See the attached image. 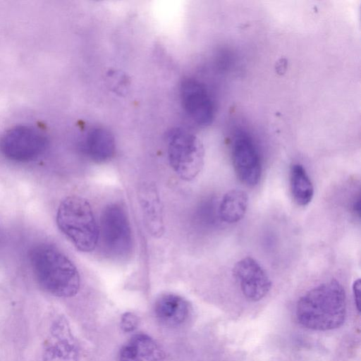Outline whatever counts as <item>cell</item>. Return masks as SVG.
Segmentation results:
<instances>
[{"label":"cell","mask_w":361,"mask_h":361,"mask_svg":"<svg viewBox=\"0 0 361 361\" xmlns=\"http://www.w3.org/2000/svg\"><path fill=\"white\" fill-rule=\"evenodd\" d=\"M298 323L303 327L325 331L339 328L346 317V295L336 279L320 283L302 295L295 310Z\"/></svg>","instance_id":"obj_1"},{"label":"cell","mask_w":361,"mask_h":361,"mask_svg":"<svg viewBox=\"0 0 361 361\" xmlns=\"http://www.w3.org/2000/svg\"><path fill=\"white\" fill-rule=\"evenodd\" d=\"M29 259L37 282L46 292L59 298H71L79 291L80 278L76 267L54 245H35L30 250Z\"/></svg>","instance_id":"obj_2"},{"label":"cell","mask_w":361,"mask_h":361,"mask_svg":"<svg viewBox=\"0 0 361 361\" xmlns=\"http://www.w3.org/2000/svg\"><path fill=\"white\" fill-rule=\"evenodd\" d=\"M59 229L80 252L93 251L99 237L91 205L78 195L66 197L60 202L56 215Z\"/></svg>","instance_id":"obj_3"},{"label":"cell","mask_w":361,"mask_h":361,"mask_svg":"<svg viewBox=\"0 0 361 361\" xmlns=\"http://www.w3.org/2000/svg\"><path fill=\"white\" fill-rule=\"evenodd\" d=\"M166 138L171 168L182 180H194L204 166V149L201 140L192 133L181 128L169 130Z\"/></svg>","instance_id":"obj_4"},{"label":"cell","mask_w":361,"mask_h":361,"mask_svg":"<svg viewBox=\"0 0 361 361\" xmlns=\"http://www.w3.org/2000/svg\"><path fill=\"white\" fill-rule=\"evenodd\" d=\"M49 140L45 134L29 126H16L0 137V153L18 163L33 161L46 152Z\"/></svg>","instance_id":"obj_5"},{"label":"cell","mask_w":361,"mask_h":361,"mask_svg":"<svg viewBox=\"0 0 361 361\" xmlns=\"http://www.w3.org/2000/svg\"><path fill=\"white\" fill-rule=\"evenodd\" d=\"M100 231L104 250L110 256L122 258L131 252V228L126 210L121 204L112 203L103 209Z\"/></svg>","instance_id":"obj_6"},{"label":"cell","mask_w":361,"mask_h":361,"mask_svg":"<svg viewBox=\"0 0 361 361\" xmlns=\"http://www.w3.org/2000/svg\"><path fill=\"white\" fill-rule=\"evenodd\" d=\"M180 98L184 111L197 126L204 128L212 123L215 106L204 83L196 78H184L180 85Z\"/></svg>","instance_id":"obj_7"},{"label":"cell","mask_w":361,"mask_h":361,"mask_svg":"<svg viewBox=\"0 0 361 361\" xmlns=\"http://www.w3.org/2000/svg\"><path fill=\"white\" fill-rule=\"evenodd\" d=\"M231 152L238 179L247 186L257 185L262 176V161L253 140L244 133H238L233 140Z\"/></svg>","instance_id":"obj_8"},{"label":"cell","mask_w":361,"mask_h":361,"mask_svg":"<svg viewBox=\"0 0 361 361\" xmlns=\"http://www.w3.org/2000/svg\"><path fill=\"white\" fill-rule=\"evenodd\" d=\"M244 297L252 302L264 298L271 288V281L261 264L251 257L238 261L232 270Z\"/></svg>","instance_id":"obj_9"},{"label":"cell","mask_w":361,"mask_h":361,"mask_svg":"<svg viewBox=\"0 0 361 361\" xmlns=\"http://www.w3.org/2000/svg\"><path fill=\"white\" fill-rule=\"evenodd\" d=\"M79 348L67 320L60 317L51 324L44 344L43 361H78Z\"/></svg>","instance_id":"obj_10"},{"label":"cell","mask_w":361,"mask_h":361,"mask_svg":"<svg viewBox=\"0 0 361 361\" xmlns=\"http://www.w3.org/2000/svg\"><path fill=\"white\" fill-rule=\"evenodd\" d=\"M138 200L149 233L159 238L165 231L163 208L156 185L149 181L140 184Z\"/></svg>","instance_id":"obj_11"},{"label":"cell","mask_w":361,"mask_h":361,"mask_svg":"<svg viewBox=\"0 0 361 361\" xmlns=\"http://www.w3.org/2000/svg\"><path fill=\"white\" fill-rule=\"evenodd\" d=\"M164 353L149 336L133 335L121 348L119 361H164Z\"/></svg>","instance_id":"obj_12"},{"label":"cell","mask_w":361,"mask_h":361,"mask_svg":"<svg viewBox=\"0 0 361 361\" xmlns=\"http://www.w3.org/2000/svg\"><path fill=\"white\" fill-rule=\"evenodd\" d=\"M154 312L157 319L163 325L176 326L183 324L188 317L190 305L177 294L161 295L154 305Z\"/></svg>","instance_id":"obj_13"},{"label":"cell","mask_w":361,"mask_h":361,"mask_svg":"<svg viewBox=\"0 0 361 361\" xmlns=\"http://www.w3.org/2000/svg\"><path fill=\"white\" fill-rule=\"evenodd\" d=\"M84 150L92 161L97 164L107 162L115 154V138L109 130L94 127L86 134Z\"/></svg>","instance_id":"obj_14"},{"label":"cell","mask_w":361,"mask_h":361,"mask_svg":"<svg viewBox=\"0 0 361 361\" xmlns=\"http://www.w3.org/2000/svg\"><path fill=\"white\" fill-rule=\"evenodd\" d=\"M248 205L247 193L241 190L228 191L222 197L219 207L221 220L227 224H234L245 216Z\"/></svg>","instance_id":"obj_15"},{"label":"cell","mask_w":361,"mask_h":361,"mask_svg":"<svg viewBox=\"0 0 361 361\" xmlns=\"http://www.w3.org/2000/svg\"><path fill=\"white\" fill-rule=\"evenodd\" d=\"M290 188L294 202L300 206L307 205L313 198L312 183L305 169L300 164L290 166Z\"/></svg>","instance_id":"obj_16"},{"label":"cell","mask_w":361,"mask_h":361,"mask_svg":"<svg viewBox=\"0 0 361 361\" xmlns=\"http://www.w3.org/2000/svg\"><path fill=\"white\" fill-rule=\"evenodd\" d=\"M139 322V318L135 314L126 312L121 317L120 326L123 331L129 333L134 331L138 327Z\"/></svg>","instance_id":"obj_17"},{"label":"cell","mask_w":361,"mask_h":361,"mask_svg":"<svg viewBox=\"0 0 361 361\" xmlns=\"http://www.w3.org/2000/svg\"><path fill=\"white\" fill-rule=\"evenodd\" d=\"M352 288H353V295L355 305L356 306L357 311L360 312V288H361V283H360V279H356L353 282Z\"/></svg>","instance_id":"obj_18"},{"label":"cell","mask_w":361,"mask_h":361,"mask_svg":"<svg viewBox=\"0 0 361 361\" xmlns=\"http://www.w3.org/2000/svg\"><path fill=\"white\" fill-rule=\"evenodd\" d=\"M353 211L355 212H357V215L360 216V197H358L357 200H356V202H354Z\"/></svg>","instance_id":"obj_19"}]
</instances>
